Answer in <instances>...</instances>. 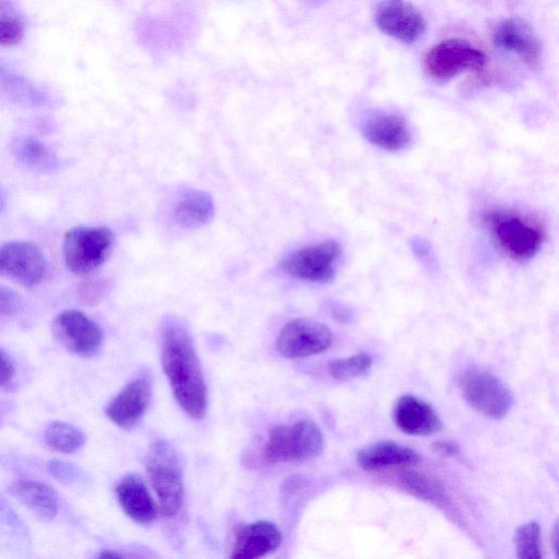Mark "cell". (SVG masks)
Masks as SVG:
<instances>
[{"label":"cell","instance_id":"obj_20","mask_svg":"<svg viewBox=\"0 0 559 559\" xmlns=\"http://www.w3.org/2000/svg\"><path fill=\"white\" fill-rule=\"evenodd\" d=\"M12 490L39 519L49 522L58 515L59 496L48 484L35 479H21L13 485Z\"/></svg>","mask_w":559,"mask_h":559},{"label":"cell","instance_id":"obj_19","mask_svg":"<svg viewBox=\"0 0 559 559\" xmlns=\"http://www.w3.org/2000/svg\"><path fill=\"white\" fill-rule=\"evenodd\" d=\"M418 461L420 455L415 450L394 441H380L362 449L357 453V462L365 471L413 465Z\"/></svg>","mask_w":559,"mask_h":559},{"label":"cell","instance_id":"obj_6","mask_svg":"<svg viewBox=\"0 0 559 559\" xmlns=\"http://www.w3.org/2000/svg\"><path fill=\"white\" fill-rule=\"evenodd\" d=\"M459 385L465 401L482 415L500 420L513 405L509 388L491 373L471 367L460 377Z\"/></svg>","mask_w":559,"mask_h":559},{"label":"cell","instance_id":"obj_16","mask_svg":"<svg viewBox=\"0 0 559 559\" xmlns=\"http://www.w3.org/2000/svg\"><path fill=\"white\" fill-rule=\"evenodd\" d=\"M397 427L413 436H428L438 432L441 422L435 410L414 396H403L394 409Z\"/></svg>","mask_w":559,"mask_h":559},{"label":"cell","instance_id":"obj_22","mask_svg":"<svg viewBox=\"0 0 559 559\" xmlns=\"http://www.w3.org/2000/svg\"><path fill=\"white\" fill-rule=\"evenodd\" d=\"M401 486L413 496L442 503L448 498L445 486L436 478L414 471H405L399 476Z\"/></svg>","mask_w":559,"mask_h":559},{"label":"cell","instance_id":"obj_5","mask_svg":"<svg viewBox=\"0 0 559 559\" xmlns=\"http://www.w3.org/2000/svg\"><path fill=\"white\" fill-rule=\"evenodd\" d=\"M114 234L107 228H74L64 238L63 254L70 271L88 275L101 267L114 245Z\"/></svg>","mask_w":559,"mask_h":559},{"label":"cell","instance_id":"obj_13","mask_svg":"<svg viewBox=\"0 0 559 559\" xmlns=\"http://www.w3.org/2000/svg\"><path fill=\"white\" fill-rule=\"evenodd\" d=\"M282 533L272 522L258 521L240 526L235 532L231 558L254 559L264 557L281 545Z\"/></svg>","mask_w":559,"mask_h":559},{"label":"cell","instance_id":"obj_32","mask_svg":"<svg viewBox=\"0 0 559 559\" xmlns=\"http://www.w3.org/2000/svg\"><path fill=\"white\" fill-rule=\"evenodd\" d=\"M100 557L101 558H122L123 555L114 552V551H110V550H105L100 554Z\"/></svg>","mask_w":559,"mask_h":559},{"label":"cell","instance_id":"obj_33","mask_svg":"<svg viewBox=\"0 0 559 559\" xmlns=\"http://www.w3.org/2000/svg\"><path fill=\"white\" fill-rule=\"evenodd\" d=\"M8 506L5 505L3 499H0V518H4L9 513Z\"/></svg>","mask_w":559,"mask_h":559},{"label":"cell","instance_id":"obj_15","mask_svg":"<svg viewBox=\"0 0 559 559\" xmlns=\"http://www.w3.org/2000/svg\"><path fill=\"white\" fill-rule=\"evenodd\" d=\"M494 42L501 50L518 56L531 69L540 62V45L533 32L520 21L501 23L494 33Z\"/></svg>","mask_w":559,"mask_h":559},{"label":"cell","instance_id":"obj_4","mask_svg":"<svg viewBox=\"0 0 559 559\" xmlns=\"http://www.w3.org/2000/svg\"><path fill=\"white\" fill-rule=\"evenodd\" d=\"M146 465L162 513L168 518L177 515L184 501V483L174 448L166 440L155 441Z\"/></svg>","mask_w":559,"mask_h":559},{"label":"cell","instance_id":"obj_31","mask_svg":"<svg viewBox=\"0 0 559 559\" xmlns=\"http://www.w3.org/2000/svg\"><path fill=\"white\" fill-rule=\"evenodd\" d=\"M434 448L442 455H453L459 452V446L452 441H438L434 445Z\"/></svg>","mask_w":559,"mask_h":559},{"label":"cell","instance_id":"obj_30","mask_svg":"<svg viewBox=\"0 0 559 559\" xmlns=\"http://www.w3.org/2000/svg\"><path fill=\"white\" fill-rule=\"evenodd\" d=\"M15 375V364L12 357L0 350V388L10 384Z\"/></svg>","mask_w":559,"mask_h":559},{"label":"cell","instance_id":"obj_28","mask_svg":"<svg viewBox=\"0 0 559 559\" xmlns=\"http://www.w3.org/2000/svg\"><path fill=\"white\" fill-rule=\"evenodd\" d=\"M23 300L13 289L0 285V319L14 317L23 311Z\"/></svg>","mask_w":559,"mask_h":559},{"label":"cell","instance_id":"obj_7","mask_svg":"<svg viewBox=\"0 0 559 559\" xmlns=\"http://www.w3.org/2000/svg\"><path fill=\"white\" fill-rule=\"evenodd\" d=\"M486 56L462 40H446L426 54L424 66L427 74L437 82H448L462 73L481 71Z\"/></svg>","mask_w":559,"mask_h":559},{"label":"cell","instance_id":"obj_23","mask_svg":"<svg viewBox=\"0 0 559 559\" xmlns=\"http://www.w3.org/2000/svg\"><path fill=\"white\" fill-rule=\"evenodd\" d=\"M45 439L51 449L62 453H74L86 442V436L80 428L60 421L48 426Z\"/></svg>","mask_w":559,"mask_h":559},{"label":"cell","instance_id":"obj_34","mask_svg":"<svg viewBox=\"0 0 559 559\" xmlns=\"http://www.w3.org/2000/svg\"><path fill=\"white\" fill-rule=\"evenodd\" d=\"M4 208H5V199L2 194V191H0V214L3 212Z\"/></svg>","mask_w":559,"mask_h":559},{"label":"cell","instance_id":"obj_11","mask_svg":"<svg viewBox=\"0 0 559 559\" xmlns=\"http://www.w3.org/2000/svg\"><path fill=\"white\" fill-rule=\"evenodd\" d=\"M54 332L64 347L83 357L95 356L105 340L101 327L76 309L64 311L56 318Z\"/></svg>","mask_w":559,"mask_h":559},{"label":"cell","instance_id":"obj_24","mask_svg":"<svg viewBox=\"0 0 559 559\" xmlns=\"http://www.w3.org/2000/svg\"><path fill=\"white\" fill-rule=\"evenodd\" d=\"M19 159L27 167L38 171H53L58 161L50 149L40 141L26 138L16 146Z\"/></svg>","mask_w":559,"mask_h":559},{"label":"cell","instance_id":"obj_26","mask_svg":"<svg viewBox=\"0 0 559 559\" xmlns=\"http://www.w3.org/2000/svg\"><path fill=\"white\" fill-rule=\"evenodd\" d=\"M514 544L519 558L539 559L540 551V527L537 522L530 521L520 526L515 533Z\"/></svg>","mask_w":559,"mask_h":559},{"label":"cell","instance_id":"obj_1","mask_svg":"<svg viewBox=\"0 0 559 559\" xmlns=\"http://www.w3.org/2000/svg\"><path fill=\"white\" fill-rule=\"evenodd\" d=\"M162 365L179 404L191 417L203 420L208 405L203 368L190 333L174 323L163 329Z\"/></svg>","mask_w":559,"mask_h":559},{"label":"cell","instance_id":"obj_9","mask_svg":"<svg viewBox=\"0 0 559 559\" xmlns=\"http://www.w3.org/2000/svg\"><path fill=\"white\" fill-rule=\"evenodd\" d=\"M48 263L42 251L29 242L0 245V276L34 288L45 278Z\"/></svg>","mask_w":559,"mask_h":559},{"label":"cell","instance_id":"obj_3","mask_svg":"<svg viewBox=\"0 0 559 559\" xmlns=\"http://www.w3.org/2000/svg\"><path fill=\"white\" fill-rule=\"evenodd\" d=\"M324 447L321 429L314 422L303 420L271 428L264 457L272 463L301 462L318 457Z\"/></svg>","mask_w":559,"mask_h":559},{"label":"cell","instance_id":"obj_25","mask_svg":"<svg viewBox=\"0 0 559 559\" xmlns=\"http://www.w3.org/2000/svg\"><path fill=\"white\" fill-rule=\"evenodd\" d=\"M373 366V359L365 353L339 359L328 366L330 375L337 380H351L366 375Z\"/></svg>","mask_w":559,"mask_h":559},{"label":"cell","instance_id":"obj_21","mask_svg":"<svg viewBox=\"0 0 559 559\" xmlns=\"http://www.w3.org/2000/svg\"><path fill=\"white\" fill-rule=\"evenodd\" d=\"M216 215V206L210 194L203 191L187 192L178 203L174 217L184 229H199L209 224Z\"/></svg>","mask_w":559,"mask_h":559},{"label":"cell","instance_id":"obj_29","mask_svg":"<svg viewBox=\"0 0 559 559\" xmlns=\"http://www.w3.org/2000/svg\"><path fill=\"white\" fill-rule=\"evenodd\" d=\"M49 473L60 482L73 484L78 477V471L70 462L52 460L48 463Z\"/></svg>","mask_w":559,"mask_h":559},{"label":"cell","instance_id":"obj_17","mask_svg":"<svg viewBox=\"0 0 559 559\" xmlns=\"http://www.w3.org/2000/svg\"><path fill=\"white\" fill-rule=\"evenodd\" d=\"M366 141L390 153L404 150L411 143V134L404 120L393 114L377 113L364 123Z\"/></svg>","mask_w":559,"mask_h":559},{"label":"cell","instance_id":"obj_10","mask_svg":"<svg viewBox=\"0 0 559 559\" xmlns=\"http://www.w3.org/2000/svg\"><path fill=\"white\" fill-rule=\"evenodd\" d=\"M332 343L330 329L321 323L299 318L287 324L277 341L281 355L303 359L327 351Z\"/></svg>","mask_w":559,"mask_h":559},{"label":"cell","instance_id":"obj_2","mask_svg":"<svg viewBox=\"0 0 559 559\" xmlns=\"http://www.w3.org/2000/svg\"><path fill=\"white\" fill-rule=\"evenodd\" d=\"M499 248L515 262H527L539 252L544 227L534 218L514 210L495 209L483 215Z\"/></svg>","mask_w":559,"mask_h":559},{"label":"cell","instance_id":"obj_18","mask_svg":"<svg viewBox=\"0 0 559 559\" xmlns=\"http://www.w3.org/2000/svg\"><path fill=\"white\" fill-rule=\"evenodd\" d=\"M117 495L123 510L134 521L149 524L157 519L158 507L139 475L124 477L117 487Z\"/></svg>","mask_w":559,"mask_h":559},{"label":"cell","instance_id":"obj_14","mask_svg":"<svg viewBox=\"0 0 559 559\" xmlns=\"http://www.w3.org/2000/svg\"><path fill=\"white\" fill-rule=\"evenodd\" d=\"M151 401V385L146 378L129 384L109 404L107 414L118 426H135L145 415Z\"/></svg>","mask_w":559,"mask_h":559},{"label":"cell","instance_id":"obj_12","mask_svg":"<svg viewBox=\"0 0 559 559\" xmlns=\"http://www.w3.org/2000/svg\"><path fill=\"white\" fill-rule=\"evenodd\" d=\"M375 21L382 34L406 45L417 42L426 32L423 16L405 0H384Z\"/></svg>","mask_w":559,"mask_h":559},{"label":"cell","instance_id":"obj_8","mask_svg":"<svg viewBox=\"0 0 559 559\" xmlns=\"http://www.w3.org/2000/svg\"><path fill=\"white\" fill-rule=\"evenodd\" d=\"M340 246L335 241L303 247L282 262L283 270L293 278L312 283H327L336 276Z\"/></svg>","mask_w":559,"mask_h":559},{"label":"cell","instance_id":"obj_27","mask_svg":"<svg viewBox=\"0 0 559 559\" xmlns=\"http://www.w3.org/2000/svg\"><path fill=\"white\" fill-rule=\"evenodd\" d=\"M25 35V27L15 11L7 3H0V47L19 45Z\"/></svg>","mask_w":559,"mask_h":559}]
</instances>
